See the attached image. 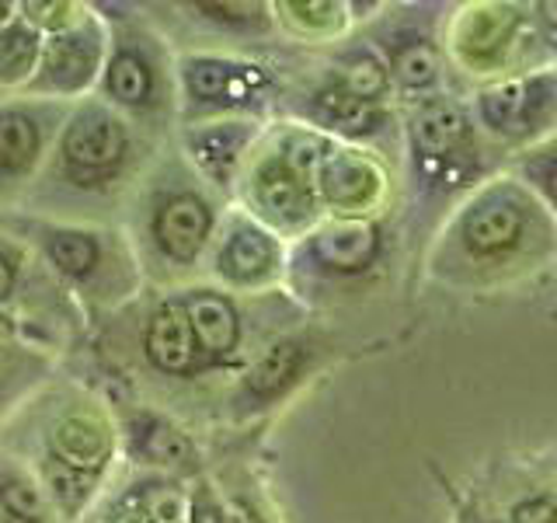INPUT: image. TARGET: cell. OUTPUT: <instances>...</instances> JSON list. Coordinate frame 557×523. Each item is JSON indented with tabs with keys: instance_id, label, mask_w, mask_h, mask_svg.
<instances>
[{
	"instance_id": "18",
	"label": "cell",
	"mask_w": 557,
	"mask_h": 523,
	"mask_svg": "<svg viewBox=\"0 0 557 523\" xmlns=\"http://www.w3.org/2000/svg\"><path fill=\"white\" fill-rule=\"evenodd\" d=\"M310 258L331 272H359L380 252V234L366 220H335L310 238Z\"/></svg>"
},
{
	"instance_id": "38",
	"label": "cell",
	"mask_w": 557,
	"mask_h": 523,
	"mask_svg": "<svg viewBox=\"0 0 557 523\" xmlns=\"http://www.w3.org/2000/svg\"><path fill=\"white\" fill-rule=\"evenodd\" d=\"M554 523H557V513H554Z\"/></svg>"
},
{
	"instance_id": "27",
	"label": "cell",
	"mask_w": 557,
	"mask_h": 523,
	"mask_svg": "<svg viewBox=\"0 0 557 523\" xmlns=\"http://www.w3.org/2000/svg\"><path fill=\"white\" fill-rule=\"evenodd\" d=\"M338 87H345L348 95L359 101L376 105V98L387 92V66H383L370 52H356L348 57L338 70Z\"/></svg>"
},
{
	"instance_id": "9",
	"label": "cell",
	"mask_w": 557,
	"mask_h": 523,
	"mask_svg": "<svg viewBox=\"0 0 557 523\" xmlns=\"http://www.w3.org/2000/svg\"><path fill=\"white\" fill-rule=\"evenodd\" d=\"M119 450V429L91 401L66 405L42 433V453L39 461L60 464L74 475L91 482H104Z\"/></svg>"
},
{
	"instance_id": "33",
	"label": "cell",
	"mask_w": 557,
	"mask_h": 523,
	"mask_svg": "<svg viewBox=\"0 0 557 523\" xmlns=\"http://www.w3.org/2000/svg\"><path fill=\"white\" fill-rule=\"evenodd\" d=\"M519 523H554V510L547 502L519 506Z\"/></svg>"
},
{
	"instance_id": "8",
	"label": "cell",
	"mask_w": 557,
	"mask_h": 523,
	"mask_svg": "<svg viewBox=\"0 0 557 523\" xmlns=\"http://www.w3.org/2000/svg\"><path fill=\"white\" fill-rule=\"evenodd\" d=\"M216 238V206L199 188H161L147 214V244L168 269H191Z\"/></svg>"
},
{
	"instance_id": "4",
	"label": "cell",
	"mask_w": 557,
	"mask_h": 523,
	"mask_svg": "<svg viewBox=\"0 0 557 523\" xmlns=\"http://www.w3.org/2000/svg\"><path fill=\"white\" fill-rule=\"evenodd\" d=\"M327 139L313 133H286L272 150H265L248 168V206L255 220L269 231H300L313 217L318 192H313V168H318Z\"/></svg>"
},
{
	"instance_id": "19",
	"label": "cell",
	"mask_w": 557,
	"mask_h": 523,
	"mask_svg": "<svg viewBox=\"0 0 557 523\" xmlns=\"http://www.w3.org/2000/svg\"><path fill=\"white\" fill-rule=\"evenodd\" d=\"M519 231H522L519 209L502 199H484L463 217V241H467V248L478 255L512 248Z\"/></svg>"
},
{
	"instance_id": "35",
	"label": "cell",
	"mask_w": 557,
	"mask_h": 523,
	"mask_svg": "<svg viewBox=\"0 0 557 523\" xmlns=\"http://www.w3.org/2000/svg\"><path fill=\"white\" fill-rule=\"evenodd\" d=\"M14 17H17V4H11V0H0V32H4Z\"/></svg>"
},
{
	"instance_id": "30",
	"label": "cell",
	"mask_w": 557,
	"mask_h": 523,
	"mask_svg": "<svg viewBox=\"0 0 557 523\" xmlns=\"http://www.w3.org/2000/svg\"><path fill=\"white\" fill-rule=\"evenodd\" d=\"M272 11L283 14V22H289L296 32H327L331 25H338V4H324V0H313V4H293V0H286V4H272Z\"/></svg>"
},
{
	"instance_id": "5",
	"label": "cell",
	"mask_w": 557,
	"mask_h": 523,
	"mask_svg": "<svg viewBox=\"0 0 557 523\" xmlns=\"http://www.w3.org/2000/svg\"><path fill=\"white\" fill-rule=\"evenodd\" d=\"M174 84L182 92V109L191 122L248 115L251 105L269 92L265 66L223 52H188L178 60Z\"/></svg>"
},
{
	"instance_id": "14",
	"label": "cell",
	"mask_w": 557,
	"mask_h": 523,
	"mask_svg": "<svg viewBox=\"0 0 557 523\" xmlns=\"http://www.w3.org/2000/svg\"><path fill=\"white\" fill-rule=\"evenodd\" d=\"M380 168L356 150L327 144L318 168H313V192H318V199H324L331 209H342V214L370 206L380 196Z\"/></svg>"
},
{
	"instance_id": "1",
	"label": "cell",
	"mask_w": 557,
	"mask_h": 523,
	"mask_svg": "<svg viewBox=\"0 0 557 523\" xmlns=\"http://www.w3.org/2000/svg\"><path fill=\"white\" fill-rule=\"evenodd\" d=\"M0 223L11 227L14 241L39 255L46 262L42 269L84 301L112 304L136 287L133 255L112 231L42 217H0Z\"/></svg>"
},
{
	"instance_id": "11",
	"label": "cell",
	"mask_w": 557,
	"mask_h": 523,
	"mask_svg": "<svg viewBox=\"0 0 557 523\" xmlns=\"http://www.w3.org/2000/svg\"><path fill=\"white\" fill-rule=\"evenodd\" d=\"M174 301H178L191 339L199 345L202 366H223L240 353L244 321L231 293L216 287H188L174 293Z\"/></svg>"
},
{
	"instance_id": "16",
	"label": "cell",
	"mask_w": 557,
	"mask_h": 523,
	"mask_svg": "<svg viewBox=\"0 0 557 523\" xmlns=\"http://www.w3.org/2000/svg\"><path fill=\"white\" fill-rule=\"evenodd\" d=\"M307 363V345L300 339H278L272 342L265 353H261L248 370H244L237 394H234V409L237 412H251V409H265L278 394H286L296 377H300Z\"/></svg>"
},
{
	"instance_id": "21",
	"label": "cell",
	"mask_w": 557,
	"mask_h": 523,
	"mask_svg": "<svg viewBox=\"0 0 557 523\" xmlns=\"http://www.w3.org/2000/svg\"><path fill=\"white\" fill-rule=\"evenodd\" d=\"M310 115L318 126H331L348 136H370V133H376L380 119H383L376 105L352 98L338 84H327L310 98Z\"/></svg>"
},
{
	"instance_id": "13",
	"label": "cell",
	"mask_w": 557,
	"mask_h": 523,
	"mask_svg": "<svg viewBox=\"0 0 557 523\" xmlns=\"http://www.w3.org/2000/svg\"><path fill=\"white\" fill-rule=\"evenodd\" d=\"M126 453L139 464H153L161 471H182V475L196 478L199 471V447L191 436L171 423L168 415L150 409H129L126 415Z\"/></svg>"
},
{
	"instance_id": "37",
	"label": "cell",
	"mask_w": 557,
	"mask_h": 523,
	"mask_svg": "<svg viewBox=\"0 0 557 523\" xmlns=\"http://www.w3.org/2000/svg\"><path fill=\"white\" fill-rule=\"evenodd\" d=\"M547 188H550V196L557 199V168H554V171L547 174Z\"/></svg>"
},
{
	"instance_id": "29",
	"label": "cell",
	"mask_w": 557,
	"mask_h": 523,
	"mask_svg": "<svg viewBox=\"0 0 557 523\" xmlns=\"http://www.w3.org/2000/svg\"><path fill=\"white\" fill-rule=\"evenodd\" d=\"M394 77L405 87H429L435 81V52L425 42H411L405 49H397Z\"/></svg>"
},
{
	"instance_id": "20",
	"label": "cell",
	"mask_w": 557,
	"mask_h": 523,
	"mask_svg": "<svg viewBox=\"0 0 557 523\" xmlns=\"http://www.w3.org/2000/svg\"><path fill=\"white\" fill-rule=\"evenodd\" d=\"M39 57L42 35L17 11L14 22L0 32V92H25L35 70H39Z\"/></svg>"
},
{
	"instance_id": "7",
	"label": "cell",
	"mask_w": 557,
	"mask_h": 523,
	"mask_svg": "<svg viewBox=\"0 0 557 523\" xmlns=\"http://www.w3.org/2000/svg\"><path fill=\"white\" fill-rule=\"evenodd\" d=\"M70 101L46 98H0V196L32 182L52 150L60 126L66 122Z\"/></svg>"
},
{
	"instance_id": "10",
	"label": "cell",
	"mask_w": 557,
	"mask_h": 523,
	"mask_svg": "<svg viewBox=\"0 0 557 523\" xmlns=\"http://www.w3.org/2000/svg\"><path fill=\"white\" fill-rule=\"evenodd\" d=\"M283 266L278 238L251 214H231L216 231L213 272L226 290L251 293L269 287Z\"/></svg>"
},
{
	"instance_id": "36",
	"label": "cell",
	"mask_w": 557,
	"mask_h": 523,
	"mask_svg": "<svg viewBox=\"0 0 557 523\" xmlns=\"http://www.w3.org/2000/svg\"><path fill=\"white\" fill-rule=\"evenodd\" d=\"M544 14H547V22H550V25H557V0H547V4H544Z\"/></svg>"
},
{
	"instance_id": "15",
	"label": "cell",
	"mask_w": 557,
	"mask_h": 523,
	"mask_svg": "<svg viewBox=\"0 0 557 523\" xmlns=\"http://www.w3.org/2000/svg\"><path fill=\"white\" fill-rule=\"evenodd\" d=\"M144 353L153 370L164 377H196L206 370L199 345L191 339V328L174 296H164V301L150 311L147 328H144Z\"/></svg>"
},
{
	"instance_id": "31",
	"label": "cell",
	"mask_w": 557,
	"mask_h": 523,
	"mask_svg": "<svg viewBox=\"0 0 557 523\" xmlns=\"http://www.w3.org/2000/svg\"><path fill=\"white\" fill-rule=\"evenodd\" d=\"M512 25L509 11H481L474 14V22L467 25V52L474 57H487L492 49H498L505 42V28Z\"/></svg>"
},
{
	"instance_id": "26",
	"label": "cell",
	"mask_w": 557,
	"mask_h": 523,
	"mask_svg": "<svg viewBox=\"0 0 557 523\" xmlns=\"http://www.w3.org/2000/svg\"><path fill=\"white\" fill-rule=\"evenodd\" d=\"M533 87L512 81V84H502L495 92L484 95V119L492 122L495 130H522L530 119V98Z\"/></svg>"
},
{
	"instance_id": "32",
	"label": "cell",
	"mask_w": 557,
	"mask_h": 523,
	"mask_svg": "<svg viewBox=\"0 0 557 523\" xmlns=\"http://www.w3.org/2000/svg\"><path fill=\"white\" fill-rule=\"evenodd\" d=\"M226 516H231V523H265L261 510H255L244 496H226Z\"/></svg>"
},
{
	"instance_id": "39",
	"label": "cell",
	"mask_w": 557,
	"mask_h": 523,
	"mask_svg": "<svg viewBox=\"0 0 557 523\" xmlns=\"http://www.w3.org/2000/svg\"><path fill=\"white\" fill-rule=\"evenodd\" d=\"M0 345H4V342H0Z\"/></svg>"
},
{
	"instance_id": "28",
	"label": "cell",
	"mask_w": 557,
	"mask_h": 523,
	"mask_svg": "<svg viewBox=\"0 0 557 523\" xmlns=\"http://www.w3.org/2000/svg\"><path fill=\"white\" fill-rule=\"evenodd\" d=\"M185 523H231L226 499L206 475H196L185 488Z\"/></svg>"
},
{
	"instance_id": "25",
	"label": "cell",
	"mask_w": 557,
	"mask_h": 523,
	"mask_svg": "<svg viewBox=\"0 0 557 523\" xmlns=\"http://www.w3.org/2000/svg\"><path fill=\"white\" fill-rule=\"evenodd\" d=\"M17 11H22V17L42 35V39L81 25L84 17L91 14V8L81 4V0H22Z\"/></svg>"
},
{
	"instance_id": "12",
	"label": "cell",
	"mask_w": 557,
	"mask_h": 523,
	"mask_svg": "<svg viewBox=\"0 0 557 523\" xmlns=\"http://www.w3.org/2000/svg\"><path fill=\"white\" fill-rule=\"evenodd\" d=\"M251 139H255L251 115L202 119L185 126V154L209 185L231 188L240 174L244 157L251 154Z\"/></svg>"
},
{
	"instance_id": "3",
	"label": "cell",
	"mask_w": 557,
	"mask_h": 523,
	"mask_svg": "<svg viewBox=\"0 0 557 523\" xmlns=\"http://www.w3.org/2000/svg\"><path fill=\"white\" fill-rule=\"evenodd\" d=\"M98 98L133 126L161 130L174 112V70L161 39L136 22L109 28V57L101 66Z\"/></svg>"
},
{
	"instance_id": "23",
	"label": "cell",
	"mask_w": 557,
	"mask_h": 523,
	"mask_svg": "<svg viewBox=\"0 0 557 523\" xmlns=\"http://www.w3.org/2000/svg\"><path fill=\"white\" fill-rule=\"evenodd\" d=\"M0 516L14 523H49L52 506L35 475L22 467L0 464Z\"/></svg>"
},
{
	"instance_id": "6",
	"label": "cell",
	"mask_w": 557,
	"mask_h": 523,
	"mask_svg": "<svg viewBox=\"0 0 557 523\" xmlns=\"http://www.w3.org/2000/svg\"><path fill=\"white\" fill-rule=\"evenodd\" d=\"M104 57H109V22L91 8L81 25L60 35H46L39 70L22 95L70 105L84 101V95L101 81Z\"/></svg>"
},
{
	"instance_id": "24",
	"label": "cell",
	"mask_w": 557,
	"mask_h": 523,
	"mask_svg": "<svg viewBox=\"0 0 557 523\" xmlns=\"http://www.w3.org/2000/svg\"><path fill=\"white\" fill-rule=\"evenodd\" d=\"M182 11L209 28H223L234 35H251L272 22L269 4H182Z\"/></svg>"
},
{
	"instance_id": "2",
	"label": "cell",
	"mask_w": 557,
	"mask_h": 523,
	"mask_svg": "<svg viewBox=\"0 0 557 523\" xmlns=\"http://www.w3.org/2000/svg\"><path fill=\"white\" fill-rule=\"evenodd\" d=\"M136 126L101 98L74 101L60 126L46 171L77 196H112L136 171Z\"/></svg>"
},
{
	"instance_id": "17",
	"label": "cell",
	"mask_w": 557,
	"mask_h": 523,
	"mask_svg": "<svg viewBox=\"0 0 557 523\" xmlns=\"http://www.w3.org/2000/svg\"><path fill=\"white\" fill-rule=\"evenodd\" d=\"M101 523H185V485L168 475L139 478L104 506Z\"/></svg>"
},
{
	"instance_id": "22",
	"label": "cell",
	"mask_w": 557,
	"mask_h": 523,
	"mask_svg": "<svg viewBox=\"0 0 557 523\" xmlns=\"http://www.w3.org/2000/svg\"><path fill=\"white\" fill-rule=\"evenodd\" d=\"M411 133H414L418 154L429 157V161H435V157H446L453 147L460 144V136H463V115L457 112V105L435 98V101H425L422 109L414 112Z\"/></svg>"
},
{
	"instance_id": "34",
	"label": "cell",
	"mask_w": 557,
	"mask_h": 523,
	"mask_svg": "<svg viewBox=\"0 0 557 523\" xmlns=\"http://www.w3.org/2000/svg\"><path fill=\"white\" fill-rule=\"evenodd\" d=\"M22 331H25L22 318H14V314L0 311V342H14V339H22Z\"/></svg>"
}]
</instances>
